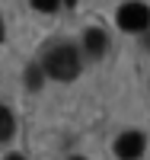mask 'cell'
Returning <instances> with one entry per match:
<instances>
[{"mask_svg":"<svg viewBox=\"0 0 150 160\" xmlns=\"http://www.w3.org/2000/svg\"><path fill=\"white\" fill-rule=\"evenodd\" d=\"M144 135L141 131H125V135H118V141H115V154L121 157V160H138L141 154H144Z\"/></svg>","mask_w":150,"mask_h":160,"instance_id":"obj_3","label":"cell"},{"mask_svg":"<svg viewBox=\"0 0 150 160\" xmlns=\"http://www.w3.org/2000/svg\"><path fill=\"white\" fill-rule=\"evenodd\" d=\"M45 71L54 80H74L80 74V58L70 45H54L48 55H45Z\"/></svg>","mask_w":150,"mask_h":160,"instance_id":"obj_1","label":"cell"},{"mask_svg":"<svg viewBox=\"0 0 150 160\" xmlns=\"http://www.w3.org/2000/svg\"><path fill=\"white\" fill-rule=\"evenodd\" d=\"M83 42H86V51H90V55H93V58H99L102 51H105V45H109V38H105L102 29H86Z\"/></svg>","mask_w":150,"mask_h":160,"instance_id":"obj_4","label":"cell"},{"mask_svg":"<svg viewBox=\"0 0 150 160\" xmlns=\"http://www.w3.org/2000/svg\"><path fill=\"white\" fill-rule=\"evenodd\" d=\"M115 22L125 32H144V29H150V7L138 3V0H134V3H125V7H118Z\"/></svg>","mask_w":150,"mask_h":160,"instance_id":"obj_2","label":"cell"},{"mask_svg":"<svg viewBox=\"0 0 150 160\" xmlns=\"http://www.w3.org/2000/svg\"><path fill=\"white\" fill-rule=\"evenodd\" d=\"M70 160H83V157H70Z\"/></svg>","mask_w":150,"mask_h":160,"instance_id":"obj_10","label":"cell"},{"mask_svg":"<svg viewBox=\"0 0 150 160\" xmlns=\"http://www.w3.org/2000/svg\"><path fill=\"white\" fill-rule=\"evenodd\" d=\"M7 160H26V157H19V154H10V157H7Z\"/></svg>","mask_w":150,"mask_h":160,"instance_id":"obj_8","label":"cell"},{"mask_svg":"<svg viewBox=\"0 0 150 160\" xmlns=\"http://www.w3.org/2000/svg\"><path fill=\"white\" fill-rule=\"evenodd\" d=\"M0 38H3V26H0Z\"/></svg>","mask_w":150,"mask_h":160,"instance_id":"obj_9","label":"cell"},{"mask_svg":"<svg viewBox=\"0 0 150 160\" xmlns=\"http://www.w3.org/2000/svg\"><path fill=\"white\" fill-rule=\"evenodd\" d=\"M32 7L42 13H51V10H58V0H32Z\"/></svg>","mask_w":150,"mask_h":160,"instance_id":"obj_7","label":"cell"},{"mask_svg":"<svg viewBox=\"0 0 150 160\" xmlns=\"http://www.w3.org/2000/svg\"><path fill=\"white\" fill-rule=\"evenodd\" d=\"M26 83H29L32 90L42 87V68H29V71H26Z\"/></svg>","mask_w":150,"mask_h":160,"instance_id":"obj_6","label":"cell"},{"mask_svg":"<svg viewBox=\"0 0 150 160\" xmlns=\"http://www.w3.org/2000/svg\"><path fill=\"white\" fill-rule=\"evenodd\" d=\"M13 131H16V122H13V112L7 106H0V141L13 138Z\"/></svg>","mask_w":150,"mask_h":160,"instance_id":"obj_5","label":"cell"}]
</instances>
